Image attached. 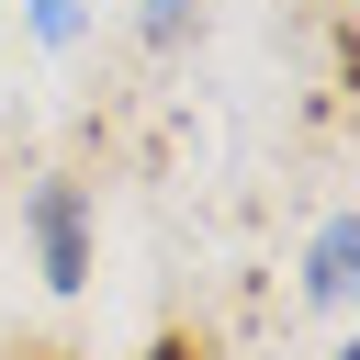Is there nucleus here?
Masks as SVG:
<instances>
[{"instance_id":"1","label":"nucleus","mask_w":360,"mask_h":360,"mask_svg":"<svg viewBox=\"0 0 360 360\" xmlns=\"http://www.w3.org/2000/svg\"><path fill=\"white\" fill-rule=\"evenodd\" d=\"M22 225H34V259H45V292H79V281H90V202H79V180H34Z\"/></svg>"},{"instance_id":"2","label":"nucleus","mask_w":360,"mask_h":360,"mask_svg":"<svg viewBox=\"0 0 360 360\" xmlns=\"http://www.w3.org/2000/svg\"><path fill=\"white\" fill-rule=\"evenodd\" d=\"M304 292H315V304H349V214L315 236V270H304Z\"/></svg>"},{"instance_id":"4","label":"nucleus","mask_w":360,"mask_h":360,"mask_svg":"<svg viewBox=\"0 0 360 360\" xmlns=\"http://www.w3.org/2000/svg\"><path fill=\"white\" fill-rule=\"evenodd\" d=\"M135 360H202V338H191V326H158V338H146Z\"/></svg>"},{"instance_id":"3","label":"nucleus","mask_w":360,"mask_h":360,"mask_svg":"<svg viewBox=\"0 0 360 360\" xmlns=\"http://www.w3.org/2000/svg\"><path fill=\"white\" fill-rule=\"evenodd\" d=\"M191 34V0H146V45H180Z\"/></svg>"}]
</instances>
